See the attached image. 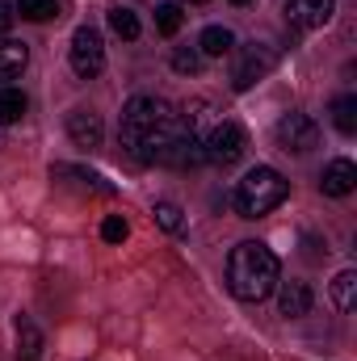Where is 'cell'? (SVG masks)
<instances>
[{"label":"cell","instance_id":"1","mask_svg":"<svg viewBox=\"0 0 357 361\" xmlns=\"http://www.w3.org/2000/svg\"><path fill=\"white\" fill-rule=\"evenodd\" d=\"M181 135V114L160 97H131L122 109V147L139 164H164V152Z\"/></svg>","mask_w":357,"mask_h":361},{"label":"cell","instance_id":"2","mask_svg":"<svg viewBox=\"0 0 357 361\" xmlns=\"http://www.w3.org/2000/svg\"><path fill=\"white\" fill-rule=\"evenodd\" d=\"M277 281H282V265H277L269 244L248 240V244L231 248V257H227V286H231V294L240 302H265L269 294L277 290Z\"/></svg>","mask_w":357,"mask_h":361},{"label":"cell","instance_id":"3","mask_svg":"<svg viewBox=\"0 0 357 361\" xmlns=\"http://www.w3.org/2000/svg\"><path fill=\"white\" fill-rule=\"evenodd\" d=\"M286 193H290L286 177H282L277 169L257 164L253 173H244V180L236 185V210H240L244 219H265V214H273V210L286 202Z\"/></svg>","mask_w":357,"mask_h":361},{"label":"cell","instance_id":"4","mask_svg":"<svg viewBox=\"0 0 357 361\" xmlns=\"http://www.w3.org/2000/svg\"><path fill=\"white\" fill-rule=\"evenodd\" d=\"M244 147H248L244 126H240V122H231V118H219V122L202 135V152H206V160H210V164H219V169H231V164L244 156Z\"/></svg>","mask_w":357,"mask_h":361},{"label":"cell","instance_id":"5","mask_svg":"<svg viewBox=\"0 0 357 361\" xmlns=\"http://www.w3.org/2000/svg\"><path fill=\"white\" fill-rule=\"evenodd\" d=\"M273 68H277V51H273L269 42H248V47H240V59H236V68H231V89L248 92L257 80H265Z\"/></svg>","mask_w":357,"mask_h":361},{"label":"cell","instance_id":"6","mask_svg":"<svg viewBox=\"0 0 357 361\" xmlns=\"http://www.w3.org/2000/svg\"><path fill=\"white\" fill-rule=\"evenodd\" d=\"M101 68H105V42H101V34L92 25H80L72 34V72L80 80H92Z\"/></svg>","mask_w":357,"mask_h":361},{"label":"cell","instance_id":"7","mask_svg":"<svg viewBox=\"0 0 357 361\" xmlns=\"http://www.w3.org/2000/svg\"><path fill=\"white\" fill-rule=\"evenodd\" d=\"M273 135H277L282 152H294V156H307V152L320 143V126H315L307 114H286Z\"/></svg>","mask_w":357,"mask_h":361},{"label":"cell","instance_id":"8","mask_svg":"<svg viewBox=\"0 0 357 361\" xmlns=\"http://www.w3.org/2000/svg\"><path fill=\"white\" fill-rule=\"evenodd\" d=\"M68 135H72V143L76 147H101V139H105V126H101V114H92V109H72L68 114Z\"/></svg>","mask_w":357,"mask_h":361},{"label":"cell","instance_id":"9","mask_svg":"<svg viewBox=\"0 0 357 361\" xmlns=\"http://www.w3.org/2000/svg\"><path fill=\"white\" fill-rule=\"evenodd\" d=\"M277 311L286 319H303L311 311V286L307 281H277Z\"/></svg>","mask_w":357,"mask_h":361},{"label":"cell","instance_id":"10","mask_svg":"<svg viewBox=\"0 0 357 361\" xmlns=\"http://www.w3.org/2000/svg\"><path fill=\"white\" fill-rule=\"evenodd\" d=\"M332 8H337V0H294L286 13L298 30H320V25L332 21Z\"/></svg>","mask_w":357,"mask_h":361},{"label":"cell","instance_id":"11","mask_svg":"<svg viewBox=\"0 0 357 361\" xmlns=\"http://www.w3.org/2000/svg\"><path fill=\"white\" fill-rule=\"evenodd\" d=\"M164 164H169V169H198V164H206V152H202V143L181 126V135L173 139V147L164 152Z\"/></svg>","mask_w":357,"mask_h":361},{"label":"cell","instance_id":"12","mask_svg":"<svg viewBox=\"0 0 357 361\" xmlns=\"http://www.w3.org/2000/svg\"><path fill=\"white\" fill-rule=\"evenodd\" d=\"M320 189H324L328 197H349L357 189V169L349 160H332V164L324 169V177H320Z\"/></svg>","mask_w":357,"mask_h":361},{"label":"cell","instance_id":"13","mask_svg":"<svg viewBox=\"0 0 357 361\" xmlns=\"http://www.w3.org/2000/svg\"><path fill=\"white\" fill-rule=\"evenodd\" d=\"M198 51H202V59H223V55L236 51V34L227 25H206L202 38H198Z\"/></svg>","mask_w":357,"mask_h":361},{"label":"cell","instance_id":"14","mask_svg":"<svg viewBox=\"0 0 357 361\" xmlns=\"http://www.w3.org/2000/svg\"><path fill=\"white\" fill-rule=\"evenodd\" d=\"M17 361H42V332L34 319H17Z\"/></svg>","mask_w":357,"mask_h":361},{"label":"cell","instance_id":"15","mask_svg":"<svg viewBox=\"0 0 357 361\" xmlns=\"http://www.w3.org/2000/svg\"><path fill=\"white\" fill-rule=\"evenodd\" d=\"M25 63H30V51H25V42H13V38H4V42H0V80H17V76L25 72Z\"/></svg>","mask_w":357,"mask_h":361},{"label":"cell","instance_id":"16","mask_svg":"<svg viewBox=\"0 0 357 361\" xmlns=\"http://www.w3.org/2000/svg\"><path fill=\"white\" fill-rule=\"evenodd\" d=\"M13 8L25 21H55V17H63V0H17Z\"/></svg>","mask_w":357,"mask_h":361},{"label":"cell","instance_id":"17","mask_svg":"<svg viewBox=\"0 0 357 361\" xmlns=\"http://www.w3.org/2000/svg\"><path fill=\"white\" fill-rule=\"evenodd\" d=\"M332 302H337V311H353L357 307V273L353 269L337 273V281H332Z\"/></svg>","mask_w":357,"mask_h":361},{"label":"cell","instance_id":"18","mask_svg":"<svg viewBox=\"0 0 357 361\" xmlns=\"http://www.w3.org/2000/svg\"><path fill=\"white\" fill-rule=\"evenodd\" d=\"M25 92L21 89H0V126H13V122H21V114H25Z\"/></svg>","mask_w":357,"mask_h":361},{"label":"cell","instance_id":"19","mask_svg":"<svg viewBox=\"0 0 357 361\" xmlns=\"http://www.w3.org/2000/svg\"><path fill=\"white\" fill-rule=\"evenodd\" d=\"M109 30H114L118 38L135 42V38H139V17H135V8H126V4H114V8H109Z\"/></svg>","mask_w":357,"mask_h":361},{"label":"cell","instance_id":"20","mask_svg":"<svg viewBox=\"0 0 357 361\" xmlns=\"http://www.w3.org/2000/svg\"><path fill=\"white\" fill-rule=\"evenodd\" d=\"M332 122H337L341 135H353L357 130V97H341V101L332 105Z\"/></svg>","mask_w":357,"mask_h":361},{"label":"cell","instance_id":"21","mask_svg":"<svg viewBox=\"0 0 357 361\" xmlns=\"http://www.w3.org/2000/svg\"><path fill=\"white\" fill-rule=\"evenodd\" d=\"M181 21H185V13H181V4H160L156 8V30L164 34V38H173L181 30Z\"/></svg>","mask_w":357,"mask_h":361},{"label":"cell","instance_id":"22","mask_svg":"<svg viewBox=\"0 0 357 361\" xmlns=\"http://www.w3.org/2000/svg\"><path fill=\"white\" fill-rule=\"evenodd\" d=\"M173 72H181V76L202 72V51H198V47H177V51H173Z\"/></svg>","mask_w":357,"mask_h":361},{"label":"cell","instance_id":"23","mask_svg":"<svg viewBox=\"0 0 357 361\" xmlns=\"http://www.w3.org/2000/svg\"><path fill=\"white\" fill-rule=\"evenodd\" d=\"M156 223H160L164 231H181V227H185L181 206H177V202H156Z\"/></svg>","mask_w":357,"mask_h":361},{"label":"cell","instance_id":"24","mask_svg":"<svg viewBox=\"0 0 357 361\" xmlns=\"http://www.w3.org/2000/svg\"><path fill=\"white\" fill-rule=\"evenodd\" d=\"M126 231H131V227H126V219H122V214H109V219L101 223V240H105V244H122V240H126Z\"/></svg>","mask_w":357,"mask_h":361},{"label":"cell","instance_id":"25","mask_svg":"<svg viewBox=\"0 0 357 361\" xmlns=\"http://www.w3.org/2000/svg\"><path fill=\"white\" fill-rule=\"evenodd\" d=\"M13 17H17V13H13V0H0V38L8 34V25H13Z\"/></svg>","mask_w":357,"mask_h":361},{"label":"cell","instance_id":"26","mask_svg":"<svg viewBox=\"0 0 357 361\" xmlns=\"http://www.w3.org/2000/svg\"><path fill=\"white\" fill-rule=\"evenodd\" d=\"M181 4H206V0H181Z\"/></svg>","mask_w":357,"mask_h":361},{"label":"cell","instance_id":"27","mask_svg":"<svg viewBox=\"0 0 357 361\" xmlns=\"http://www.w3.org/2000/svg\"><path fill=\"white\" fill-rule=\"evenodd\" d=\"M231 4H253V0H231Z\"/></svg>","mask_w":357,"mask_h":361}]
</instances>
